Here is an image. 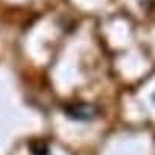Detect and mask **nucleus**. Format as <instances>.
I'll list each match as a JSON object with an SVG mask.
<instances>
[{"label":"nucleus","instance_id":"nucleus-1","mask_svg":"<svg viewBox=\"0 0 155 155\" xmlns=\"http://www.w3.org/2000/svg\"><path fill=\"white\" fill-rule=\"evenodd\" d=\"M65 113L71 120L76 121H90L96 116V109L90 104H84V102H78V104H71L65 109Z\"/></svg>","mask_w":155,"mask_h":155},{"label":"nucleus","instance_id":"nucleus-2","mask_svg":"<svg viewBox=\"0 0 155 155\" xmlns=\"http://www.w3.org/2000/svg\"><path fill=\"white\" fill-rule=\"evenodd\" d=\"M31 152L33 155H48V146L42 141H36L34 144H31Z\"/></svg>","mask_w":155,"mask_h":155}]
</instances>
